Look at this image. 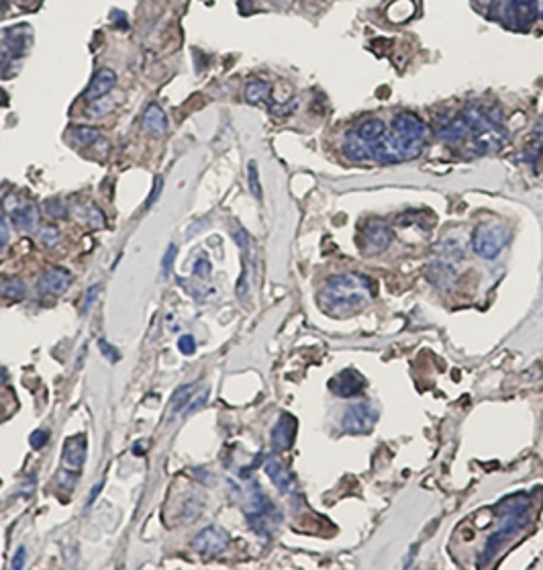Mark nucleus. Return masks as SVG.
Listing matches in <instances>:
<instances>
[{
	"label": "nucleus",
	"mask_w": 543,
	"mask_h": 570,
	"mask_svg": "<svg viewBox=\"0 0 543 570\" xmlns=\"http://www.w3.org/2000/svg\"><path fill=\"white\" fill-rule=\"evenodd\" d=\"M374 299V285L368 276L347 272L333 276L319 294V307L327 315L345 317L358 313Z\"/></svg>",
	"instance_id": "f257e3e1"
},
{
	"label": "nucleus",
	"mask_w": 543,
	"mask_h": 570,
	"mask_svg": "<svg viewBox=\"0 0 543 570\" xmlns=\"http://www.w3.org/2000/svg\"><path fill=\"white\" fill-rule=\"evenodd\" d=\"M501 525L498 530L488 538L486 548H484V560H492L509 541L517 538L529 523V509H531V499L527 495H513L501 501L496 507Z\"/></svg>",
	"instance_id": "f03ea898"
},
{
	"label": "nucleus",
	"mask_w": 543,
	"mask_h": 570,
	"mask_svg": "<svg viewBox=\"0 0 543 570\" xmlns=\"http://www.w3.org/2000/svg\"><path fill=\"white\" fill-rule=\"evenodd\" d=\"M33 29L29 25H15L0 29V78L15 76L21 60L31 52Z\"/></svg>",
	"instance_id": "7ed1b4c3"
},
{
	"label": "nucleus",
	"mask_w": 543,
	"mask_h": 570,
	"mask_svg": "<svg viewBox=\"0 0 543 570\" xmlns=\"http://www.w3.org/2000/svg\"><path fill=\"white\" fill-rule=\"evenodd\" d=\"M509 231L498 223H484L472 235V248L484 260H494L507 246Z\"/></svg>",
	"instance_id": "20e7f679"
},
{
	"label": "nucleus",
	"mask_w": 543,
	"mask_h": 570,
	"mask_svg": "<svg viewBox=\"0 0 543 570\" xmlns=\"http://www.w3.org/2000/svg\"><path fill=\"white\" fill-rule=\"evenodd\" d=\"M393 227L388 223L372 219L363 225L362 233H360V250L368 255H374V253L384 252L393 244Z\"/></svg>",
	"instance_id": "39448f33"
},
{
	"label": "nucleus",
	"mask_w": 543,
	"mask_h": 570,
	"mask_svg": "<svg viewBox=\"0 0 543 570\" xmlns=\"http://www.w3.org/2000/svg\"><path fill=\"white\" fill-rule=\"evenodd\" d=\"M378 419V409L374 407V403L370 401H362L352 405L345 415H343V429L347 434H368L374 423Z\"/></svg>",
	"instance_id": "423d86ee"
},
{
	"label": "nucleus",
	"mask_w": 543,
	"mask_h": 570,
	"mask_svg": "<svg viewBox=\"0 0 543 570\" xmlns=\"http://www.w3.org/2000/svg\"><path fill=\"white\" fill-rule=\"evenodd\" d=\"M6 207H8V215H10V221L15 223V227L19 231H25L29 233L37 227L39 223V211L35 207V203L31 200H21L17 196H8L6 198Z\"/></svg>",
	"instance_id": "0eeeda50"
},
{
	"label": "nucleus",
	"mask_w": 543,
	"mask_h": 570,
	"mask_svg": "<svg viewBox=\"0 0 543 570\" xmlns=\"http://www.w3.org/2000/svg\"><path fill=\"white\" fill-rule=\"evenodd\" d=\"M393 131L396 135H400L402 139L417 141V143H427V137H429V127L413 113L396 115L393 119Z\"/></svg>",
	"instance_id": "6e6552de"
},
{
	"label": "nucleus",
	"mask_w": 543,
	"mask_h": 570,
	"mask_svg": "<svg viewBox=\"0 0 543 570\" xmlns=\"http://www.w3.org/2000/svg\"><path fill=\"white\" fill-rule=\"evenodd\" d=\"M227 546H229V534L223 528H217V525L205 528L192 541V548L203 556H217Z\"/></svg>",
	"instance_id": "1a4fd4ad"
},
{
	"label": "nucleus",
	"mask_w": 543,
	"mask_h": 570,
	"mask_svg": "<svg viewBox=\"0 0 543 570\" xmlns=\"http://www.w3.org/2000/svg\"><path fill=\"white\" fill-rule=\"evenodd\" d=\"M72 274L61 268V266H52L47 270H43V274L39 276V290L47 292V294H63L70 286H72Z\"/></svg>",
	"instance_id": "9d476101"
},
{
	"label": "nucleus",
	"mask_w": 543,
	"mask_h": 570,
	"mask_svg": "<svg viewBox=\"0 0 543 570\" xmlns=\"http://www.w3.org/2000/svg\"><path fill=\"white\" fill-rule=\"evenodd\" d=\"M329 388L337 397H356L365 388V380L358 370H343L329 382Z\"/></svg>",
	"instance_id": "9b49d317"
},
{
	"label": "nucleus",
	"mask_w": 543,
	"mask_h": 570,
	"mask_svg": "<svg viewBox=\"0 0 543 570\" xmlns=\"http://www.w3.org/2000/svg\"><path fill=\"white\" fill-rule=\"evenodd\" d=\"M294 436H297V419L288 413L280 415V419L272 427V445L278 452H284L292 445Z\"/></svg>",
	"instance_id": "f8f14e48"
},
{
	"label": "nucleus",
	"mask_w": 543,
	"mask_h": 570,
	"mask_svg": "<svg viewBox=\"0 0 543 570\" xmlns=\"http://www.w3.org/2000/svg\"><path fill=\"white\" fill-rule=\"evenodd\" d=\"M115 82H117V74L111 70V68H100L94 78H92L90 86L86 88L84 93V98L92 102V100H98L102 96H107L113 88H115Z\"/></svg>",
	"instance_id": "ddd939ff"
},
{
	"label": "nucleus",
	"mask_w": 543,
	"mask_h": 570,
	"mask_svg": "<svg viewBox=\"0 0 543 570\" xmlns=\"http://www.w3.org/2000/svg\"><path fill=\"white\" fill-rule=\"evenodd\" d=\"M511 13H513L514 25L525 31L537 21L540 0H513L511 2Z\"/></svg>",
	"instance_id": "4468645a"
},
{
	"label": "nucleus",
	"mask_w": 543,
	"mask_h": 570,
	"mask_svg": "<svg viewBox=\"0 0 543 570\" xmlns=\"http://www.w3.org/2000/svg\"><path fill=\"white\" fill-rule=\"evenodd\" d=\"M266 473H268L270 480L274 482V486H276L280 493L288 495V493L294 489V478L290 475V470H288L278 458L272 456V458L266 460Z\"/></svg>",
	"instance_id": "2eb2a0df"
},
{
	"label": "nucleus",
	"mask_w": 543,
	"mask_h": 570,
	"mask_svg": "<svg viewBox=\"0 0 543 570\" xmlns=\"http://www.w3.org/2000/svg\"><path fill=\"white\" fill-rule=\"evenodd\" d=\"M61 460L68 468L76 470L84 464L86 460V438L84 436H76V438H70L65 445H63V452H61Z\"/></svg>",
	"instance_id": "dca6fc26"
},
{
	"label": "nucleus",
	"mask_w": 543,
	"mask_h": 570,
	"mask_svg": "<svg viewBox=\"0 0 543 570\" xmlns=\"http://www.w3.org/2000/svg\"><path fill=\"white\" fill-rule=\"evenodd\" d=\"M143 129L150 133L151 137H164L168 133V117L162 111L159 104L151 102L143 113Z\"/></svg>",
	"instance_id": "f3484780"
},
{
	"label": "nucleus",
	"mask_w": 543,
	"mask_h": 570,
	"mask_svg": "<svg viewBox=\"0 0 543 570\" xmlns=\"http://www.w3.org/2000/svg\"><path fill=\"white\" fill-rule=\"evenodd\" d=\"M384 133H386V125H384L382 119H365V121L360 123L358 129L354 131V135H356L360 141L368 143V145L380 141Z\"/></svg>",
	"instance_id": "a211bd4d"
},
{
	"label": "nucleus",
	"mask_w": 543,
	"mask_h": 570,
	"mask_svg": "<svg viewBox=\"0 0 543 570\" xmlns=\"http://www.w3.org/2000/svg\"><path fill=\"white\" fill-rule=\"evenodd\" d=\"M270 84L266 80L253 78L245 84V100L251 104H260V102H268L270 100Z\"/></svg>",
	"instance_id": "6ab92c4d"
},
{
	"label": "nucleus",
	"mask_w": 543,
	"mask_h": 570,
	"mask_svg": "<svg viewBox=\"0 0 543 570\" xmlns=\"http://www.w3.org/2000/svg\"><path fill=\"white\" fill-rule=\"evenodd\" d=\"M343 152H345L347 158L354 159V161H370V159H372V145L360 141L354 133H352L349 139L345 141Z\"/></svg>",
	"instance_id": "aec40b11"
},
{
	"label": "nucleus",
	"mask_w": 543,
	"mask_h": 570,
	"mask_svg": "<svg viewBox=\"0 0 543 570\" xmlns=\"http://www.w3.org/2000/svg\"><path fill=\"white\" fill-rule=\"evenodd\" d=\"M470 133V127L464 121V117H455L452 119L448 125L441 129V137L448 141V143H462L466 139V135Z\"/></svg>",
	"instance_id": "412c9836"
},
{
	"label": "nucleus",
	"mask_w": 543,
	"mask_h": 570,
	"mask_svg": "<svg viewBox=\"0 0 543 570\" xmlns=\"http://www.w3.org/2000/svg\"><path fill=\"white\" fill-rule=\"evenodd\" d=\"M70 137L76 141V145L88 148V145L96 143L100 139V131L90 125H74L70 127Z\"/></svg>",
	"instance_id": "4be33fe9"
},
{
	"label": "nucleus",
	"mask_w": 543,
	"mask_h": 570,
	"mask_svg": "<svg viewBox=\"0 0 543 570\" xmlns=\"http://www.w3.org/2000/svg\"><path fill=\"white\" fill-rule=\"evenodd\" d=\"M194 390H196V384H184V386H180V388L174 393L172 403H170V415H172V417L178 415V413L186 407V403L192 399Z\"/></svg>",
	"instance_id": "5701e85b"
},
{
	"label": "nucleus",
	"mask_w": 543,
	"mask_h": 570,
	"mask_svg": "<svg viewBox=\"0 0 543 570\" xmlns=\"http://www.w3.org/2000/svg\"><path fill=\"white\" fill-rule=\"evenodd\" d=\"M27 292V286L19 278H4L0 280V294L6 299H23Z\"/></svg>",
	"instance_id": "b1692460"
},
{
	"label": "nucleus",
	"mask_w": 543,
	"mask_h": 570,
	"mask_svg": "<svg viewBox=\"0 0 543 570\" xmlns=\"http://www.w3.org/2000/svg\"><path fill=\"white\" fill-rule=\"evenodd\" d=\"M37 237H39V242L45 246V248H54V246H58V242H60V229L56 227V225H45V227H41L39 231H37Z\"/></svg>",
	"instance_id": "393cba45"
},
{
	"label": "nucleus",
	"mask_w": 543,
	"mask_h": 570,
	"mask_svg": "<svg viewBox=\"0 0 543 570\" xmlns=\"http://www.w3.org/2000/svg\"><path fill=\"white\" fill-rule=\"evenodd\" d=\"M247 184H249V192L258 198V200H262V187H260V176H258V166H255V161H249L247 164Z\"/></svg>",
	"instance_id": "a878e982"
},
{
	"label": "nucleus",
	"mask_w": 543,
	"mask_h": 570,
	"mask_svg": "<svg viewBox=\"0 0 543 570\" xmlns=\"http://www.w3.org/2000/svg\"><path fill=\"white\" fill-rule=\"evenodd\" d=\"M113 109H115V102H113V100H109V98H98V100H92L88 113H90L92 117H102V115L111 113Z\"/></svg>",
	"instance_id": "bb28decb"
},
{
	"label": "nucleus",
	"mask_w": 543,
	"mask_h": 570,
	"mask_svg": "<svg viewBox=\"0 0 543 570\" xmlns=\"http://www.w3.org/2000/svg\"><path fill=\"white\" fill-rule=\"evenodd\" d=\"M45 213L49 215V217H54V219H61V217H65V205L61 203L60 198H52V200H47L45 203Z\"/></svg>",
	"instance_id": "cd10ccee"
},
{
	"label": "nucleus",
	"mask_w": 543,
	"mask_h": 570,
	"mask_svg": "<svg viewBox=\"0 0 543 570\" xmlns=\"http://www.w3.org/2000/svg\"><path fill=\"white\" fill-rule=\"evenodd\" d=\"M176 246L172 244V246H168V252L164 253V258H162V276L164 278H168L170 276V270H172V264H174V258H176Z\"/></svg>",
	"instance_id": "c85d7f7f"
},
{
	"label": "nucleus",
	"mask_w": 543,
	"mask_h": 570,
	"mask_svg": "<svg viewBox=\"0 0 543 570\" xmlns=\"http://www.w3.org/2000/svg\"><path fill=\"white\" fill-rule=\"evenodd\" d=\"M86 223H88L90 227H94V229H102V227H104V215L100 213V209H96V207H88Z\"/></svg>",
	"instance_id": "c756f323"
},
{
	"label": "nucleus",
	"mask_w": 543,
	"mask_h": 570,
	"mask_svg": "<svg viewBox=\"0 0 543 570\" xmlns=\"http://www.w3.org/2000/svg\"><path fill=\"white\" fill-rule=\"evenodd\" d=\"M29 442L33 450H41L45 443L49 442V434H47L45 429H35V432L31 434Z\"/></svg>",
	"instance_id": "7c9ffc66"
},
{
	"label": "nucleus",
	"mask_w": 543,
	"mask_h": 570,
	"mask_svg": "<svg viewBox=\"0 0 543 570\" xmlns=\"http://www.w3.org/2000/svg\"><path fill=\"white\" fill-rule=\"evenodd\" d=\"M233 237H235V242H237V246L242 248L243 253H247L249 250H251V239H249V235H247V231H245V229L237 227V229L233 231Z\"/></svg>",
	"instance_id": "2f4dec72"
},
{
	"label": "nucleus",
	"mask_w": 543,
	"mask_h": 570,
	"mask_svg": "<svg viewBox=\"0 0 543 570\" xmlns=\"http://www.w3.org/2000/svg\"><path fill=\"white\" fill-rule=\"evenodd\" d=\"M8 239H10L8 223H6V215H4V211H2V207H0V252L6 248Z\"/></svg>",
	"instance_id": "473e14b6"
},
{
	"label": "nucleus",
	"mask_w": 543,
	"mask_h": 570,
	"mask_svg": "<svg viewBox=\"0 0 543 570\" xmlns=\"http://www.w3.org/2000/svg\"><path fill=\"white\" fill-rule=\"evenodd\" d=\"M178 349H180L184 356H192L196 351V342L192 335H182L178 340Z\"/></svg>",
	"instance_id": "72a5a7b5"
},
{
	"label": "nucleus",
	"mask_w": 543,
	"mask_h": 570,
	"mask_svg": "<svg viewBox=\"0 0 543 570\" xmlns=\"http://www.w3.org/2000/svg\"><path fill=\"white\" fill-rule=\"evenodd\" d=\"M98 348H100L102 356H104V358H107L109 362H119V360H121V354H119L117 349L113 348L111 344H107L104 340H100V342H98Z\"/></svg>",
	"instance_id": "f704fd0d"
},
{
	"label": "nucleus",
	"mask_w": 543,
	"mask_h": 570,
	"mask_svg": "<svg viewBox=\"0 0 543 570\" xmlns=\"http://www.w3.org/2000/svg\"><path fill=\"white\" fill-rule=\"evenodd\" d=\"M209 274H211V264H209V260L200 258V260L194 264V276H198V278H207Z\"/></svg>",
	"instance_id": "c9c22d12"
},
{
	"label": "nucleus",
	"mask_w": 543,
	"mask_h": 570,
	"mask_svg": "<svg viewBox=\"0 0 543 570\" xmlns=\"http://www.w3.org/2000/svg\"><path fill=\"white\" fill-rule=\"evenodd\" d=\"M162 189H164V178H162V176H157V178H155V182H153V190H151L150 200L145 203V207H151V205L157 200V196L162 194Z\"/></svg>",
	"instance_id": "e433bc0d"
},
{
	"label": "nucleus",
	"mask_w": 543,
	"mask_h": 570,
	"mask_svg": "<svg viewBox=\"0 0 543 570\" xmlns=\"http://www.w3.org/2000/svg\"><path fill=\"white\" fill-rule=\"evenodd\" d=\"M25 556H27L25 548H19V550H17V554H15V558H13V564H10V569H13V570L23 569V567H25Z\"/></svg>",
	"instance_id": "4c0bfd02"
},
{
	"label": "nucleus",
	"mask_w": 543,
	"mask_h": 570,
	"mask_svg": "<svg viewBox=\"0 0 543 570\" xmlns=\"http://www.w3.org/2000/svg\"><path fill=\"white\" fill-rule=\"evenodd\" d=\"M74 482H76V475L74 473H65V470H61L60 473V484L63 486V489H72L74 486Z\"/></svg>",
	"instance_id": "58836bf2"
},
{
	"label": "nucleus",
	"mask_w": 543,
	"mask_h": 570,
	"mask_svg": "<svg viewBox=\"0 0 543 570\" xmlns=\"http://www.w3.org/2000/svg\"><path fill=\"white\" fill-rule=\"evenodd\" d=\"M102 486H104V478H102V480H100L98 484H94V486H92V493H90V499H88V505H92V503L96 501V497L100 495Z\"/></svg>",
	"instance_id": "ea45409f"
},
{
	"label": "nucleus",
	"mask_w": 543,
	"mask_h": 570,
	"mask_svg": "<svg viewBox=\"0 0 543 570\" xmlns=\"http://www.w3.org/2000/svg\"><path fill=\"white\" fill-rule=\"evenodd\" d=\"M98 290H100V286H92L90 290H88V294H86V303H84V309H88L92 305V301L96 299V294H98Z\"/></svg>",
	"instance_id": "a19ab883"
},
{
	"label": "nucleus",
	"mask_w": 543,
	"mask_h": 570,
	"mask_svg": "<svg viewBox=\"0 0 543 570\" xmlns=\"http://www.w3.org/2000/svg\"><path fill=\"white\" fill-rule=\"evenodd\" d=\"M205 399H207V393H203V395H200V397H198V401H196V403H194V401H192V403H190V405H188V413H186V415H190V413H194V411H196V409H198V407H200V405H203V403H205Z\"/></svg>",
	"instance_id": "79ce46f5"
},
{
	"label": "nucleus",
	"mask_w": 543,
	"mask_h": 570,
	"mask_svg": "<svg viewBox=\"0 0 543 570\" xmlns=\"http://www.w3.org/2000/svg\"><path fill=\"white\" fill-rule=\"evenodd\" d=\"M535 139H537V141H543V121L540 123V127L535 129Z\"/></svg>",
	"instance_id": "37998d69"
},
{
	"label": "nucleus",
	"mask_w": 543,
	"mask_h": 570,
	"mask_svg": "<svg viewBox=\"0 0 543 570\" xmlns=\"http://www.w3.org/2000/svg\"><path fill=\"white\" fill-rule=\"evenodd\" d=\"M6 104H8V96L0 88V106H6Z\"/></svg>",
	"instance_id": "c03bdc74"
},
{
	"label": "nucleus",
	"mask_w": 543,
	"mask_h": 570,
	"mask_svg": "<svg viewBox=\"0 0 543 570\" xmlns=\"http://www.w3.org/2000/svg\"><path fill=\"white\" fill-rule=\"evenodd\" d=\"M8 4H10V0H0V17H2L4 13H6Z\"/></svg>",
	"instance_id": "a18cd8bd"
},
{
	"label": "nucleus",
	"mask_w": 543,
	"mask_h": 570,
	"mask_svg": "<svg viewBox=\"0 0 543 570\" xmlns=\"http://www.w3.org/2000/svg\"><path fill=\"white\" fill-rule=\"evenodd\" d=\"M4 380H6V372H4V370H2V368H0V384H2V382H4Z\"/></svg>",
	"instance_id": "49530a36"
},
{
	"label": "nucleus",
	"mask_w": 543,
	"mask_h": 570,
	"mask_svg": "<svg viewBox=\"0 0 543 570\" xmlns=\"http://www.w3.org/2000/svg\"><path fill=\"white\" fill-rule=\"evenodd\" d=\"M542 17H543V13H542Z\"/></svg>",
	"instance_id": "de8ad7c7"
}]
</instances>
